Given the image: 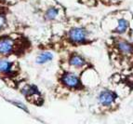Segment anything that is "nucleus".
Listing matches in <instances>:
<instances>
[{"instance_id":"obj_1","label":"nucleus","mask_w":133,"mask_h":124,"mask_svg":"<svg viewBox=\"0 0 133 124\" xmlns=\"http://www.w3.org/2000/svg\"><path fill=\"white\" fill-rule=\"evenodd\" d=\"M69 38L73 42L83 43L86 41L87 32L83 28H74L69 32Z\"/></svg>"},{"instance_id":"obj_2","label":"nucleus","mask_w":133,"mask_h":124,"mask_svg":"<svg viewBox=\"0 0 133 124\" xmlns=\"http://www.w3.org/2000/svg\"><path fill=\"white\" fill-rule=\"evenodd\" d=\"M115 100V94L110 91H103L99 95V101L102 106H109L112 104Z\"/></svg>"},{"instance_id":"obj_3","label":"nucleus","mask_w":133,"mask_h":124,"mask_svg":"<svg viewBox=\"0 0 133 124\" xmlns=\"http://www.w3.org/2000/svg\"><path fill=\"white\" fill-rule=\"evenodd\" d=\"M62 79V82L64 83V85H66L67 87H70V88H77V87L80 86L79 78L76 75H74V74L71 73L64 74Z\"/></svg>"},{"instance_id":"obj_4","label":"nucleus","mask_w":133,"mask_h":124,"mask_svg":"<svg viewBox=\"0 0 133 124\" xmlns=\"http://www.w3.org/2000/svg\"><path fill=\"white\" fill-rule=\"evenodd\" d=\"M13 49V41L10 38H4L0 39V53L8 54Z\"/></svg>"},{"instance_id":"obj_5","label":"nucleus","mask_w":133,"mask_h":124,"mask_svg":"<svg viewBox=\"0 0 133 124\" xmlns=\"http://www.w3.org/2000/svg\"><path fill=\"white\" fill-rule=\"evenodd\" d=\"M117 48L121 52L125 53V54H129V53L132 52V47L130 44H129L126 41H119L117 43Z\"/></svg>"},{"instance_id":"obj_6","label":"nucleus","mask_w":133,"mask_h":124,"mask_svg":"<svg viewBox=\"0 0 133 124\" xmlns=\"http://www.w3.org/2000/svg\"><path fill=\"white\" fill-rule=\"evenodd\" d=\"M52 58H53V55H52L51 52H49V51L42 52L36 58V63L37 64H44V63H47L49 61H50Z\"/></svg>"},{"instance_id":"obj_7","label":"nucleus","mask_w":133,"mask_h":124,"mask_svg":"<svg viewBox=\"0 0 133 124\" xmlns=\"http://www.w3.org/2000/svg\"><path fill=\"white\" fill-rule=\"evenodd\" d=\"M70 64L76 67H81L85 64V61H84V59L81 58L80 56L75 55L70 59Z\"/></svg>"},{"instance_id":"obj_8","label":"nucleus","mask_w":133,"mask_h":124,"mask_svg":"<svg viewBox=\"0 0 133 124\" xmlns=\"http://www.w3.org/2000/svg\"><path fill=\"white\" fill-rule=\"evenodd\" d=\"M128 27H129L128 21L124 20V19H120V20H118V25L117 28H116V32H118V33H124L128 29Z\"/></svg>"},{"instance_id":"obj_9","label":"nucleus","mask_w":133,"mask_h":124,"mask_svg":"<svg viewBox=\"0 0 133 124\" xmlns=\"http://www.w3.org/2000/svg\"><path fill=\"white\" fill-rule=\"evenodd\" d=\"M12 64L6 60H0V71L2 72H9Z\"/></svg>"},{"instance_id":"obj_10","label":"nucleus","mask_w":133,"mask_h":124,"mask_svg":"<svg viewBox=\"0 0 133 124\" xmlns=\"http://www.w3.org/2000/svg\"><path fill=\"white\" fill-rule=\"evenodd\" d=\"M58 13H59L58 9H54V8H51V9H49V10L47 11L46 16H47V18L49 19V20H53V19H55V18L57 17Z\"/></svg>"},{"instance_id":"obj_11","label":"nucleus","mask_w":133,"mask_h":124,"mask_svg":"<svg viewBox=\"0 0 133 124\" xmlns=\"http://www.w3.org/2000/svg\"><path fill=\"white\" fill-rule=\"evenodd\" d=\"M4 23H5V18L3 17V16L0 15V28L4 25Z\"/></svg>"}]
</instances>
